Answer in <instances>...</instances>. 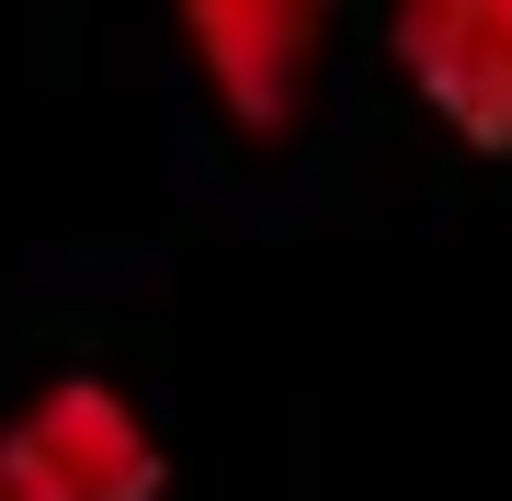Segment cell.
Instances as JSON below:
<instances>
[{
	"instance_id": "1",
	"label": "cell",
	"mask_w": 512,
	"mask_h": 501,
	"mask_svg": "<svg viewBox=\"0 0 512 501\" xmlns=\"http://www.w3.org/2000/svg\"><path fill=\"white\" fill-rule=\"evenodd\" d=\"M330 12L342 0H171L194 80L217 92V114L251 149H274V137L308 126L319 57H330Z\"/></svg>"
},
{
	"instance_id": "2",
	"label": "cell",
	"mask_w": 512,
	"mask_h": 501,
	"mask_svg": "<svg viewBox=\"0 0 512 501\" xmlns=\"http://www.w3.org/2000/svg\"><path fill=\"white\" fill-rule=\"evenodd\" d=\"M0 445L35 479V501H171L160 422H148L114 376H46V388L0 422Z\"/></svg>"
},
{
	"instance_id": "3",
	"label": "cell",
	"mask_w": 512,
	"mask_h": 501,
	"mask_svg": "<svg viewBox=\"0 0 512 501\" xmlns=\"http://www.w3.org/2000/svg\"><path fill=\"white\" fill-rule=\"evenodd\" d=\"M387 57L444 137L512 160V0H387Z\"/></svg>"
},
{
	"instance_id": "4",
	"label": "cell",
	"mask_w": 512,
	"mask_h": 501,
	"mask_svg": "<svg viewBox=\"0 0 512 501\" xmlns=\"http://www.w3.org/2000/svg\"><path fill=\"white\" fill-rule=\"evenodd\" d=\"M0 501H35V479L12 467V445H0Z\"/></svg>"
}]
</instances>
